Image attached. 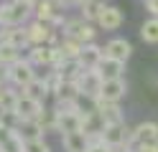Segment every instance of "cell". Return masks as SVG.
<instances>
[{
  "mask_svg": "<svg viewBox=\"0 0 158 152\" xmlns=\"http://www.w3.org/2000/svg\"><path fill=\"white\" fill-rule=\"evenodd\" d=\"M33 20V5L21 0H3L0 3V23L5 28L13 25H28Z\"/></svg>",
  "mask_w": 158,
  "mask_h": 152,
  "instance_id": "6da1fadb",
  "label": "cell"
},
{
  "mask_svg": "<svg viewBox=\"0 0 158 152\" xmlns=\"http://www.w3.org/2000/svg\"><path fill=\"white\" fill-rule=\"evenodd\" d=\"M59 33H61L64 38H72V41H77V43L84 46V43H94L97 25L89 23V20H84L82 15H77V18H66Z\"/></svg>",
  "mask_w": 158,
  "mask_h": 152,
  "instance_id": "7a4b0ae2",
  "label": "cell"
},
{
  "mask_svg": "<svg viewBox=\"0 0 158 152\" xmlns=\"http://www.w3.org/2000/svg\"><path fill=\"white\" fill-rule=\"evenodd\" d=\"M3 79H5V84H10L13 89H26L31 81L36 79V66L31 64L28 58H18V61H13L8 68H3Z\"/></svg>",
  "mask_w": 158,
  "mask_h": 152,
  "instance_id": "3957f363",
  "label": "cell"
},
{
  "mask_svg": "<svg viewBox=\"0 0 158 152\" xmlns=\"http://www.w3.org/2000/svg\"><path fill=\"white\" fill-rule=\"evenodd\" d=\"M44 114H46L44 101H36V99L26 96V94H18L15 107H13V119H15V124H26V122H38Z\"/></svg>",
  "mask_w": 158,
  "mask_h": 152,
  "instance_id": "277c9868",
  "label": "cell"
},
{
  "mask_svg": "<svg viewBox=\"0 0 158 152\" xmlns=\"http://www.w3.org/2000/svg\"><path fill=\"white\" fill-rule=\"evenodd\" d=\"M26 30H28L31 46H51V48H56L59 41H61V33L54 30L48 23H41V20H31V23L26 25Z\"/></svg>",
  "mask_w": 158,
  "mask_h": 152,
  "instance_id": "5b68a950",
  "label": "cell"
},
{
  "mask_svg": "<svg viewBox=\"0 0 158 152\" xmlns=\"http://www.w3.org/2000/svg\"><path fill=\"white\" fill-rule=\"evenodd\" d=\"M77 86H79V94L87 101H94L100 96V89H102V76L97 74V68H84L77 79Z\"/></svg>",
  "mask_w": 158,
  "mask_h": 152,
  "instance_id": "8992f818",
  "label": "cell"
},
{
  "mask_svg": "<svg viewBox=\"0 0 158 152\" xmlns=\"http://www.w3.org/2000/svg\"><path fill=\"white\" fill-rule=\"evenodd\" d=\"M125 23V15H123V10L117 8V5H102V10L97 13V20H94V25L100 28V30H117Z\"/></svg>",
  "mask_w": 158,
  "mask_h": 152,
  "instance_id": "52a82bcc",
  "label": "cell"
},
{
  "mask_svg": "<svg viewBox=\"0 0 158 152\" xmlns=\"http://www.w3.org/2000/svg\"><path fill=\"white\" fill-rule=\"evenodd\" d=\"M127 94V84L125 79H112V81H102V89H100V101H107V104H120ZM94 99V101H97Z\"/></svg>",
  "mask_w": 158,
  "mask_h": 152,
  "instance_id": "ba28073f",
  "label": "cell"
},
{
  "mask_svg": "<svg viewBox=\"0 0 158 152\" xmlns=\"http://www.w3.org/2000/svg\"><path fill=\"white\" fill-rule=\"evenodd\" d=\"M102 51H105V58H115L120 64H127V58L133 56V43L127 38H110L102 46Z\"/></svg>",
  "mask_w": 158,
  "mask_h": 152,
  "instance_id": "9c48e42d",
  "label": "cell"
},
{
  "mask_svg": "<svg viewBox=\"0 0 158 152\" xmlns=\"http://www.w3.org/2000/svg\"><path fill=\"white\" fill-rule=\"evenodd\" d=\"M92 109L100 114V119L105 122V124H117V122H125V114L120 104H107V101H92Z\"/></svg>",
  "mask_w": 158,
  "mask_h": 152,
  "instance_id": "30bf717a",
  "label": "cell"
},
{
  "mask_svg": "<svg viewBox=\"0 0 158 152\" xmlns=\"http://www.w3.org/2000/svg\"><path fill=\"white\" fill-rule=\"evenodd\" d=\"M105 58V51H102V46L97 43H84L82 46V53H79V64H82L84 68H97V64H100V61Z\"/></svg>",
  "mask_w": 158,
  "mask_h": 152,
  "instance_id": "8fae6325",
  "label": "cell"
},
{
  "mask_svg": "<svg viewBox=\"0 0 158 152\" xmlns=\"http://www.w3.org/2000/svg\"><path fill=\"white\" fill-rule=\"evenodd\" d=\"M61 147H64V152H87L89 137L84 132H64L61 134Z\"/></svg>",
  "mask_w": 158,
  "mask_h": 152,
  "instance_id": "7c38bea8",
  "label": "cell"
},
{
  "mask_svg": "<svg viewBox=\"0 0 158 152\" xmlns=\"http://www.w3.org/2000/svg\"><path fill=\"white\" fill-rule=\"evenodd\" d=\"M3 41H5V43H10V46H15L18 51H28V48H31V41H28V30H26V25L5 28Z\"/></svg>",
  "mask_w": 158,
  "mask_h": 152,
  "instance_id": "4fadbf2b",
  "label": "cell"
},
{
  "mask_svg": "<svg viewBox=\"0 0 158 152\" xmlns=\"http://www.w3.org/2000/svg\"><path fill=\"white\" fill-rule=\"evenodd\" d=\"M133 139L135 145H143V142H158V122H140V124L133 127Z\"/></svg>",
  "mask_w": 158,
  "mask_h": 152,
  "instance_id": "5bb4252c",
  "label": "cell"
},
{
  "mask_svg": "<svg viewBox=\"0 0 158 152\" xmlns=\"http://www.w3.org/2000/svg\"><path fill=\"white\" fill-rule=\"evenodd\" d=\"M97 74L102 76V81H112V79H123L125 74V64L115 58H102L100 64H97Z\"/></svg>",
  "mask_w": 158,
  "mask_h": 152,
  "instance_id": "9a60e30c",
  "label": "cell"
},
{
  "mask_svg": "<svg viewBox=\"0 0 158 152\" xmlns=\"http://www.w3.org/2000/svg\"><path fill=\"white\" fill-rule=\"evenodd\" d=\"M54 71H56V74L61 76L64 81H77V79H79V74L84 71V66L79 64L77 58H66L64 64H59V66H56Z\"/></svg>",
  "mask_w": 158,
  "mask_h": 152,
  "instance_id": "2e32d148",
  "label": "cell"
},
{
  "mask_svg": "<svg viewBox=\"0 0 158 152\" xmlns=\"http://www.w3.org/2000/svg\"><path fill=\"white\" fill-rule=\"evenodd\" d=\"M18 94H21V91H15L10 84L0 86V111H3V114H13V107H15Z\"/></svg>",
  "mask_w": 158,
  "mask_h": 152,
  "instance_id": "e0dca14e",
  "label": "cell"
},
{
  "mask_svg": "<svg viewBox=\"0 0 158 152\" xmlns=\"http://www.w3.org/2000/svg\"><path fill=\"white\" fill-rule=\"evenodd\" d=\"M21 94H26V96H31V99H36V101H46V96H48V86H46V81H44V76H36L31 84H28Z\"/></svg>",
  "mask_w": 158,
  "mask_h": 152,
  "instance_id": "ac0fdd59",
  "label": "cell"
},
{
  "mask_svg": "<svg viewBox=\"0 0 158 152\" xmlns=\"http://www.w3.org/2000/svg\"><path fill=\"white\" fill-rule=\"evenodd\" d=\"M140 38L151 46H158V18H145L140 25Z\"/></svg>",
  "mask_w": 158,
  "mask_h": 152,
  "instance_id": "d6986e66",
  "label": "cell"
},
{
  "mask_svg": "<svg viewBox=\"0 0 158 152\" xmlns=\"http://www.w3.org/2000/svg\"><path fill=\"white\" fill-rule=\"evenodd\" d=\"M18 58H21V51L10 43H5V41H0V68H8Z\"/></svg>",
  "mask_w": 158,
  "mask_h": 152,
  "instance_id": "ffe728a7",
  "label": "cell"
},
{
  "mask_svg": "<svg viewBox=\"0 0 158 152\" xmlns=\"http://www.w3.org/2000/svg\"><path fill=\"white\" fill-rule=\"evenodd\" d=\"M56 48L61 51L64 58H79V53H82V43H77V41H72V38H64V36H61V41H59Z\"/></svg>",
  "mask_w": 158,
  "mask_h": 152,
  "instance_id": "44dd1931",
  "label": "cell"
},
{
  "mask_svg": "<svg viewBox=\"0 0 158 152\" xmlns=\"http://www.w3.org/2000/svg\"><path fill=\"white\" fill-rule=\"evenodd\" d=\"M23 152H51V147L44 137H33V139H23Z\"/></svg>",
  "mask_w": 158,
  "mask_h": 152,
  "instance_id": "7402d4cb",
  "label": "cell"
},
{
  "mask_svg": "<svg viewBox=\"0 0 158 152\" xmlns=\"http://www.w3.org/2000/svg\"><path fill=\"white\" fill-rule=\"evenodd\" d=\"M44 81H46V86H48V94H54V96L59 94V89H61V84H64V79L59 76V74H56L54 68H48V71H46Z\"/></svg>",
  "mask_w": 158,
  "mask_h": 152,
  "instance_id": "603a6c76",
  "label": "cell"
},
{
  "mask_svg": "<svg viewBox=\"0 0 158 152\" xmlns=\"http://www.w3.org/2000/svg\"><path fill=\"white\" fill-rule=\"evenodd\" d=\"M87 152H117V150H112L110 145H105V142H100V139H94V142H89Z\"/></svg>",
  "mask_w": 158,
  "mask_h": 152,
  "instance_id": "cb8c5ba5",
  "label": "cell"
},
{
  "mask_svg": "<svg viewBox=\"0 0 158 152\" xmlns=\"http://www.w3.org/2000/svg\"><path fill=\"white\" fill-rule=\"evenodd\" d=\"M133 152H158V142H143V145H135Z\"/></svg>",
  "mask_w": 158,
  "mask_h": 152,
  "instance_id": "d4e9b609",
  "label": "cell"
},
{
  "mask_svg": "<svg viewBox=\"0 0 158 152\" xmlns=\"http://www.w3.org/2000/svg\"><path fill=\"white\" fill-rule=\"evenodd\" d=\"M145 10L151 13V18H158V0H145Z\"/></svg>",
  "mask_w": 158,
  "mask_h": 152,
  "instance_id": "484cf974",
  "label": "cell"
},
{
  "mask_svg": "<svg viewBox=\"0 0 158 152\" xmlns=\"http://www.w3.org/2000/svg\"><path fill=\"white\" fill-rule=\"evenodd\" d=\"M3 36H5V25L0 23V41H3Z\"/></svg>",
  "mask_w": 158,
  "mask_h": 152,
  "instance_id": "4316f807",
  "label": "cell"
},
{
  "mask_svg": "<svg viewBox=\"0 0 158 152\" xmlns=\"http://www.w3.org/2000/svg\"><path fill=\"white\" fill-rule=\"evenodd\" d=\"M21 3H31V5H36V0H21Z\"/></svg>",
  "mask_w": 158,
  "mask_h": 152,
  "instance_id": "83f0119b",
  "label": "cell"
},
{
  "mask_svg": "<svg viewBox=\"0 0 158 152\" xmlns=\"http://www.w3.org/2000/svg\"><path fill=\"white\" fill-rule=\"evenodd\" d=\"M0 86H3V79H0Z\"/></svg>",
  "mask_w": 158,
  "mask_h": 152,
  "instance_id": "f1b7e54d",
  "label": "cell"
}]
</instances>
